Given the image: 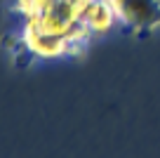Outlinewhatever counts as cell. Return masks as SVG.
Returning a JSON list of instances; mask_svg holds the SVG:
<instances>
[{"label":"cell","instance_id":"obj_1","mask_svg":"<svg viewBox=\"0 0 160 158\" xmlns=\"http://www.w3.org/2000/svg\"><path fill=\"white\" fill-rule=\"evenodd\" d=\"M26 45H28L31 55L40 57V59H57V57H78L85 52V45H80L78 40L68 38V35H57L50 31H42L40 26L24 21L21 29Z\"/></svg>","mask_w":160,"mask_h":158},{"label":"cell","instance_id":"obj_2","mask_svg":"<svg viewBox=\"0 0 160 158\" xmlns=\"http://www.w3.org/2000/svg\"><path fill=\"white\" fill-rule=\"evenodd\" d=\"M125 24L137 35H148L160 31V0H111Z\"/></svg>","mask_w":160,"mask_h":158},{"label":"cell","instance_id":"obj_3","mask_svg":"<svg viewBox=\"0 0 160 158\" xmlns=\"http://www.w3.org/2000/svg\"><path fill=\"white\" fill-rule=\"evenodd\" d=\"M80 19L87 24L92 35H104L111 29H115V24H120V17L111 0H87V3H82Z\"/></svg>","mask_w":160,"mask_h":158}]
</instances>
